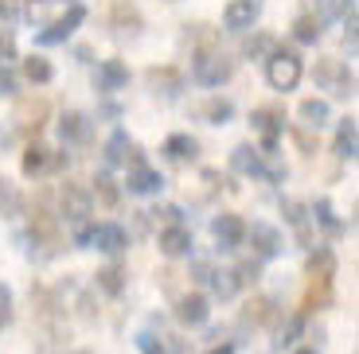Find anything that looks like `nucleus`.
Segmentation results:
<instances>
[{"instance_id": "4468645a", "label": "nucleus", "mask_w": 359, "mask_h": 354, "mask_svg": "<svg viewBox=\"0 0 359 354\" xmlns=\"http://www.w3.org/2000/svg\"><path fill=\"white\" fill-rule=\"evenodd\" d=\"M126 191H129V195H141V199L161 195V191H164V176L156 168H149V164H137V168H129V176H126Z\"/></svg>"}, {"instance_id": "423d86ee", "label": "nucleus", "mask_w": 359, "mask_h": 354, "mask_svg": "<svg viewBox=\"0 0 359 354\" xmlns=\"http://www.w3.org/2000/svg\"><path fill=\"white\" fill-rule=\"evenodd\" d=\"M246 241H250L254 257L258 261H273V257L285 253V238H281L278 226H269V222H254V226H246Z\"/></svg>"}, {"instance_id": "58836bf2", "label": "nucleus", "mask_w": 359, "mask_h": 354, "mask_svg": "<svg viewBox=\"0 0 359 354\" xmlns=\"http://www.w3.org/2000/svg\"><path fill=\"white\" fill-rule=\"evenodd\" d=\"M301 327H305V319H301V316H289V323L281 327V335H278V346H293L297 335H301Z\"/></svg>"}, {"instance_id": "6ab92c4d", "label": "nucleus", "mask_w": 359, "mask_h": 354, "mask_svg": "<svg viewBox=\"0 0 359 354\" xmlns=\"http://www.w3.org/2000/svg\"><path fill=\"white\" fill-rule=\"evenodd\" d=\"M309 218L320 226L324 234H332V238H340L344 230H348V222H340L336 218V206H332V199H316L313 206H309Z\"/></svg>"}, {"instance_id": "c9c22d12", "label": "nucleus", "mask_w": 359, "mask_h": 354, "mask_svg": "<svg viewBox=\"0 0 359 354\" xmlns=\"http://www.w3.org/2000/svg\"><path fill=\"white\" fill-rule=\"evenodd\" d=\"M316 39H320V24H316L313 16H297V20H293V43L313 47Z\"/></svg>"}, {"instance_id": "cd10ccee", "label": "nucleus", "mask_w": 359, "mask_h": 354, "mask_svg": "<svg viewBox=\"0 0 359 354\" xmlns=\"http://www.w3.org/2000/svg\"><path fill=\"white\" fill-rule=\"evenodd\" d=\"M281 214H285V222L297 230V238L309 241V206L301 203V199H285V203H281Z\"/></svg>"}, {"instance_id": "4be33fe9", "label": "nucleus", "mask_w": 359, "mask_h": 354, "mask_svg": "<svg viewBox=\"0 0 359 354\" xmlns=\"http://www.w3.org/2000/svg\"><path fill=\"white\" fill-rule=\"evenodd\" d=\"M231 168H234V171H243V176H250V179H262L258 148H254V144H234V152H231Z\"/></svg>"}, {"instance_id": "dca6fc26", "label": "nucleus", "mask_w": 359, "mask_h": 354, "mask_svg": "<svg viewBox=\"0 0 359 354\" xmlns=\"http://www.w3.org/2000/svg\"><path fill=\"white\" fill-rule=\"evenodd\" d=\"M207 316H211V304H207L203 292H188L176 300V319L184 323V327H203Z\"/></svg>"}, {"instance_id": "f3484780", "label": "nucleus", "mask_w": 359, "mask_h": 354, "mask_svg": "<svg viewBox=\"0 0 359 354\" xmlns=\"http://www.w3.org/2000/svg\"><path fill=\"white\" fill-rule=\"evenodd\" d=\"M156 241H161V253L164 257H188L191 246H196V238H191L188 226H164Z\"/></svg>"}, {"instance_id": "ddd939ff", "label": "nucleus", "mask_w": 359, "mask_h": 354, "mask_svg": "<svg viewBox=\"0 0 359 354\" xmlns=\"http://www.w3.org/2000/svg\"><path fill=\"white\" fill-rule=\"evenodd\" d=\"M90 246H98L102 253H109V257H121L129 249V230H126V226H117V222H98Z\"/></svg>"}, {"instance_id": "ea45409f", "label": "nucleus", "mask_w": 359, "mask_h": 354, "mask_svg": "<svg viewBox=\"0 0 359 354\" xmlns=\"http://www.w3.org/2000/svg\"><path fill=\"white\" fill-rule=\"evenodd\" d=\"M149 214L164 218V226H184V211H180L176 203H164V206H156V211H149Z\"/></svg>"}, {"instance_id": "39448f33", "label": "nucleus", "mask_w": 359, "mask_h": 354, "mask_svg": "<svg viewBox=\"0 0 359 354\" xmlns=\"http://www.w3.org/2000/svg\"><path fill=\"white\" fill-rule=\"evenodd\" d=\"M79 24H86V8L82 4H71L59 20H51L47 27L36 31V47H55V43H67V39L79 31Z\"/></svg>"}, {"instance_id": "6e6552de", "label": "nucleus", "mask_w": 359, "mask_h": 354, "mask_svg": "<svg viewBox=\"0 0 359 354\" xmlns=\"http://www.w3.org/2000/svg\"><path fill=\"white\" fill-rule=\"evenodd\" d=\"M90 136H94V117L82 113V109H67L63 117H59V141L71 144V148H79V144H90Z\"/></svg>"}, {"instance_id": "bb28decb", "label": "nucleus", "mask_w": 359, "mask_h": 354, "mask_svg": "<svg viewBox=\"0 0 359 354\" xmlns=\"http://www.w3.org/2000/svg\"><path fill=\"white\" fill-rule=\"evenodd\" d=\"M90 195H98V203L106 206V211H114L117 203H121V187L114 183V176H109L106 168L98 171V176H94V191H90Z\"/></svg>"}, {"instance_id": "2eb2a0df", "label": "nucleus", "mask_w": 359, "mask_h": 354, "mask_svg": "<svg viewBox=\"0 0 359 354\" xmlns=\"http://www.w3.org/2000/svg\"><path fill=\"white\" fill-rule=\"evenodd\" d=\"M20 133H39L47 121V98H20L16 113H12Z\"/></svg>"}, {"instance_id": "2f4dec72", "label": "nucleus", "mask_w": 359, "mask_h": 354, "mask_svg": "<svg viewBox=\"0 0 359 354\" xmlns=\"http://www.w3.org/2000/svg\"><path fill=\"white\" fill-rule=\"evenodd\" d=\"M207 284L215 288L219 300H234V296H238V288H243V284H238V276H234V269H215V276H211Z\"/></svg>"}, {"instance_id": "c85d7f7f", "label": "nucleus", "mask_w": 359, "mask_h": 354, "mask_svg": "<svg viewBox=\"0 0 359 354\" xmlns=\"http://www.w3.org/2000/svg\"><path fill=\"white\" fill-rule=\"evenodd\" d=\"M47 168H51V148H43V144H27V152H24V176L36 179V176H43Z\"/></svg>"}, {"instance_id": "1a4fd4ad", "label": "nucleus", "mask_w": 359, "mask_h": 354, "mask_svg": "<svg viewBox=\"0 0 359 354\" xmlns=\"http://www.w3.org/2000/svg\"><path fill=\"white\" fill-rule=\"evenodd\" d=\"M266 0H231L223 8V31H246V27L258 24Z\"/></svg>"}, {"instance_id": "603ef678", "label": "nucleus", "mask_w": 359, "mask_h": 354, "mask_svg": "<svg viewBox=\"0 0 359 354\" xmlns=\"http://www.w3.org/2000/svg\"><path fill=\"white\" fill-rule=\"evenodd\" d=\"M79 354H86V351H79Z\"/></svg>"}, {"instance_id": "c03bdc74", "label": "nucleus", "mask_w": 359, "mask_h": 354, "mask_svg": "<svg viewBox=\"0 0 359 354\" xmlns=\"http://www.w3.org/2000/svg\"><path fill=\"white\" fill-rule=\"evenodd\" d=\"M211 276H215V265H211V261H191V281L196 284H207Z\"/></svg>"}, {"instance_id": "7c9ffc66", "label": "nucleus", "mask_w": 359, "mask_h": 354, "mask_svg": "<svg viewBox=\"0 0 359 354\" xmlns=\"http://www.w3.org/2000/svg\"><path fill=\"white\" fill-rule=\"evenodd\" d=\"M332 273H336V257L328 246H320L309 257V276H313V281H332Z\"/></svg>"}, {"instance_id": "de8ad7c7", "label": "nucleus", "mask_w": 359, "mask_h": 354, "mask_svg": "<svg viewBox=\"0 0 359 354\" xmlns=\"http://www.w3.org/2000/svg\"><path fill=\"white\" fill-rule=\"evenodd\" d=\"M98 117H109V121H117V117H121V106H117V101H102V106H98Z\"/></svg>"}, {"instance_id": "a19ab883", "label": "nucleus", "mask_w": 359, "mask_h": 354, "mask_svg": "<svg viewBox=\"0 0 359 354\" xmlns=\"http://www.w3.org/2000/svg\"><path fill=\"white\" fill-rule=\"evenodd\" d=\"M234 276H238V284H254L262 276V261L254 257V261H243V265L234 269Z\"/></svg>"}, {"instance_id": "f704fd0d", "label": "nucleus", "mask_w": 359, "mask_h": 354, "mask_svg": "<svg viewBox=\"0 0 359 354\" xmlns=\"http://www.w3.org/2000/svg\"><path fill=\"white\" fill-rule=\"evenodd\" d=\"M273 51H278V39L269 36V31H258V36H254V39H246V47H243V55H246V59H262V62H266Z\"/></svg>"}, {"instance_id": "7ed1b4c3", "label": "nucleus", "mask_w": 359, "mask_h": 354, "mask_svg": "<svg viewBox=\"0 0 359 354\" xmlns=\"http://www.w3.org/2000/svg\"><path fill=\"white\" fill-rule=\"evenodd\" d=\"M313 82L320 90H328L332 98H351L355 94V71L340 59H320L313 71Z\"/></svg>"}, {"instance_id": "9d476101", "label": "nucleus", "mask_w": 359, "mask_h": 354, "mask_svg": "<svg viewBox=\"0 0 359 354\" xmlns=\"http://www.w3.org/2000/svg\"><path fill=\"white\" fill-rule=\"evenodd\" d=\"M129 86V66L121 59H102L98 71H94V90H98L102 98H109V94H117V90Z\"/></svg>"}, {"instance_id": "8fccbe9b", "label": "nucleus", "mask_w": 359, "mask_h": 354, "mask_svg": "<svg viewBox=\"0 0 359 354\" xmlns=\"http://www.w3.org/2000/svg\"><path fill=\"white\" fill-rule=\"evenodd\" d=\"M297 354H320V351H316V346H301Z\"/></svg>"}, {"instance_id": "9b49d317", "label": "nucleus", "mask_w": 359, "mask_h": 354, "mask_svg": "<svg viewBox=\"0 0 359 354\" xmlns=\"http://www.w3.org/2000/svg\"><path fill=\"white\" fill-rule=\"evenodd\" d=\"M144 82L153 90V98H161V101H176L184 94V74L176 66H153V71L144 74Z\"/></svg>"}, {"instance_id": "b1692460", "label": "nucleus", "mask_w": 359, "mask_h": 354, "mask_svg": "<svg viewBox=\"0 0 359 354\" xmlns=\"http://www.w3.org/2000/svg\"><path fill=\"white\" fill-rule=\"evenodd\" d=\"M129 144H133V141H129L126 129H114V133H109L106 148H102V164H106V171H109V168H117V164H126Z\"/></svg>"}, {"instance_id": "79ce46f5", "label": "nucleus", "mask_w": 359, "mask_h": 354, "mask_svg": "<svg viewBox=\"0 0 359 354\" xmlns=\"http://www.w3.org/2000/svg\"><path fill=\"white\" fill-rule=\"evenodd\" d=\"M137 346H141V354H172L168 346H164L156 335H149V331H141V335H137Z\"/></svg>"}, {"instance_id": "473e14b6", "label": "nucleus", "mask_w": 359, "mask_h": 354, "mask_svg": "<svg viewBox=\"0 0 359 354\" xmlns=\"http://www.w3.org/2000/svg\"><path fill=\"white\" fill-rule=\"evenodd\" d=\"M199 113L207 117V125H231V117H234V101L231 98H211Z\"/></svg>"}, {"instance_id": "37998d69", "label": "nucleus", "mask_w": 359, "mask_h": 354, "mask_svg": "<svg viewBox=\"0 0 359 354\" xmlns=\"http://www.w3.org/2000/svg\"><path fill=\"white\" fill-rule=\"evenodd\" d=\"M12 323V292L8 284H0V327H8Z\"/></svg>"}, {"instance_id": "5701e85b", "label": "nucleus", "mask_w": 359, "mask_h": 354, "mask_svg": "<svg viewBox=\"0 0 359 354\" xmlns=\"http://www.w3.org/2000/svg\"><path fill=\"white\" fill-rule=\"evenodd\" d=\"M24 214V191H20L12 179H4L0 176V218H20Z\"/></svg>"}, {"instance_id": "412c9836", "label": "nucleus", "mask_w": 359, "mask_h": 354, "mask_svg": "<svg viewBox=\"0 0 359 354\" xmlns=\"http://www.w3.org/2000/svg\"><path fill=\"white\" fill-rule=\"evenodd\" d=\"M199 144L191 133H172L168 141H164V156L172 160V164H188V160H196Z\"/></svg>"}, {"instance_id": "20e7f679", "label": "nucleus", "mask_w": 359, "mask_h": 354, "mask_svg": "<svg viewBox=\"0 0 359 354\" xmlns=\"http://www.w3.org/2000/svg\"><path fill=\"white\" fill-rule=\"evenodd\" d=\"M90 214H94V195H90V187L67 179L63 191H59V218H63L67 226H86Z\"/></svg>"}, {"instance_id": "c756f323", "label": "nucleus", "mask_w": 359, "mask_h": 354, "mask_svg": "<svg viewBox=\"0 0 359 354\" xmlns=\"http://www.w3.org/2000/svg\"><path fill=\"white\" fill-rule=\"evenodd\" d=\"M24 78L32 86H47V82H55V66L43 55H32V59H24Z\"/></svg>"}, {"instance_id": "a878e982", "label": "nucleus", "mask_w": 359, "mask_h": 354, "mask_svg": "<svg viewBox=\"0 0 359 354\" xmlns=\"http://www.w3.org/2000/svg\"><path fill=\"white\" fill-rule=\"evenodd\" d=\"M297 113H301V121H305L309 129H324L328 117H332V109H328V101H324V98H305L301 106H297Z\"/></svg>"}, {"instance_id": "49530a36", "label": "nucleus", "mask_w": 359, "mask_h": 354, "mask_svg": "<svg viewBox=\"0 0 359 354\" xmlns=\"http://www.w3.org/2000/svg\"><path fill=\"white\" fill-rule=\"evenodd\" d=\"M90 238H94V226H74V249H90Z\"/></svg>"}, {"instance_id": "f257e3e1", "label": "nucleus", "mask_w": 359, "mask_h": 354, "mask_svg": "<svg viewBox=\"0 0 359 354\" xmlns=\"http://www.w3.org/2000/svg\"><path fill=\"white\" fill-rule=\"evenodd\" d=\"M234 74V59L226 51H215V47H203V51L191 55V78L199 82V86L215 90L223 86L226 78Z\"/></svg>"}, {"instance_id": "3c124183", "label": "nucleus", "mask_w": 359, "mask_h": 354, "mask_svg": "<svg viewBox=\"0 0 359 354\" xmlns=\"http://www.w3.org/2000/svg\"><path fill=\"white\" fill-rule=\"evenodd\" d=\"M71 4H79V0H71Z\"/></svg>"}, {"instance_id": "a18cd8bd", "label": "nucleus", "mask_w": 359, "mask_h": 354, "mask_svg": "<svg viewBox=\"0 0 359 354\" xmlns=\"http://www.w3.org/2000/svg\"><path fill=\"white\" fill-rule=\"evenodd\" d=\"M20 16V0H0V27H8Z\"/></svg>"}, {"instance_id": "4c0bfd02", "label": "nucleus", "mask_w": 359, "mask_h": 354, "mask_svg": "<svg viewBox=\"0 0 359 354\" xmlns=\"http://www.w3.org/2000/svg\"><path fill=\"white\" fill-rule=\"evenodd\" d=\"M20 94V78L12 66H0V98H16Z\"/></svg>"}, {"instance_id": "e433bc0d", "label": "nucleus", "mask_w": 359, "mask_h": 354, "mask_svg": "<svg viewBox=\"0 0 359 354\" xmlns=\"http://www.w3.org/2000/svg\"><path fill=\"white\" fill-rule=\"evenodd\" d=\"M12 62H16V31L0 27V66H12Z\"/></svg>"}, {"instance_id": "a211bd4d", "label": "nucleus", "mask_w": 359, "mask_h": 354, "mask_svg": "<svg viewBox=\"0 0 359 354\" xmlns=\"http://www.w3.org/2000/svg\"><path fill=\"white\" fill-rule=\"evenodd\" d=\"M250 125H254V133H262V141H278L281 133H285V117H281V109H254L250 113Z\"/></svg>"}, {"instance_id": "09e8293b", "label": "nucleus", "mask_w": 359, "mask_h": 354, "mask_svg": "<svg viewBox=\"0 0 359 354\" xmlns=\"http://www.w3.org/2000/svg\"><path fill=\"white\" fill-rule=\"evenodd\" d=\"M211 354H234V346H231V343H223V346H215Z\"/></svg>"}, {"instance_id": "393cba45", "label": "nucleus", "mask_w": 359, "mask_h": 354, "mask_svg": "<svg viewBox=\"0 0 359 354\" xmlns=\"http://www.w3.org/2000/svg\"><path fill=\"white\" fill-rule=\"evenodd\" d=\"M351 12H355V0H316L313 20L316 24H336V20L351 16Z\"/></svg>"}, {"instance_id": "aec40b11", "label": "nucleus", "mask_w": 359, "mask_h": 354, "mask_svg": "<svg viewBox=\"0 0 359 354\" xmlns=\"http://www.w3.org/2000/svg\"><path fill=\"white\" fill-rule=\"evenodd\" d=\"M336 156L340 160H355L359 156V121L355 117H344L340 129H336Z\"/></svg>"}, {"instance_id": "72a5a7b5", "label": "nucleus", "mask_w": 359, "mask_h": 354, "mask_svg": "<svg viewBox=\"0 0 359 354\" xmlns=\"http://www.w3.org/2000/svg\"><path fill=\"white\" fill-rule=\"evenodd\" d=\"M98 288L106 296H121V292H126V273H121V265L98 269Z\"/></svg>"}, {"instance_id": "0eeeda50", "label": "nucleus", "mask_w": 359, "mask_h": 354, "mask_svg": "<svg viewBox=\"0 0 359 354\" xmlns=\"http://www.w3.org/2000/svg\"><path fill=\"white\" fill-rule=\"evenodd\" d=\"M109 27H114V39H141V12H137L133 0H114V8H109Z\"/></svg>"}, {"instance_id": "f8f14e48", "label": "nucleus", "mask_w": 359, "mask_h": 354, "mask_svg": "<svg viewBox=\"0 0 359 354\" xmlns=\"http://www.w3.org/2000/svg\"><path fill=\"white\" fill-rule=\"evenodd\" d=\"M211 238L219 241V249H238L246 241V222L238 214H219L211 218Z\"/></svg>"}, {"instance_id": "f03ea898", "label": "nucleus", "mask_w": 359, "mask_h": 354, "mask_svg": "<svg viewBox=\"0 0 359 354\" xmlns=\"http://www.w3.org/2000/svg\"><path fill=\"white\" fill-rule=\"evenodd\" d=\"M301 74H305V62H301V55H297V51H289V47H278V51L266 59V82L273 90H281V94L297 90Z\"/></svg>"}]
</instances>
